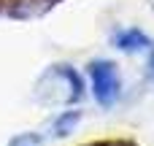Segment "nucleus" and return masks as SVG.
I'll return each mask as SVG.
<instances>
[{"label":"nucleus","instance_id":"1","mask_svg":"<svg viewBox=\"0 0 154 146\" xmlns=\"http://www.w3.org/2000/svg\"><path fill=\"white\" fill-rule=\"evenodd\" d=\"M35 92H38V100H43V103H76L84 89H81V79L73 68L51 65L41 76Z\"/></svg>","mask_w":154,"mask_h":146},{"label":"nucleus","instance_id":"2","mask_svg":"<svg viewBox=\"0 0 154 146\" xmlns=\"http://www.w3.org/2000/svg\"><path fill=\"white\" fill-rule=\"evenodd\" d=\"M89 73H92V89H95V100L100 106H114L116 98H119V73H116V65L108 62V60H100V62H92L89 65Z\"/></svg>","mask_w":154,"mask_h":146},{"label":"nucleus","instance_id":"3","mask_svg":"<svg viewBox=\"0 0 154 146\" xmlns=\"http://www.w3.org/2000/svg\"><path fill=\"white\" fill-rule=\"evenodd\" d=\"M114 43H116V49H122V51H138V49H143V46L149 43V38H146L141 30H122V33H116Z\"/></svg>","mask_w":154,"mask_h":146},{"label":"nucleus","instance_id":"4","mask_svg":"<svg viewBox=\"0 0 154 146\" xmlns=\"http://www.w3.org/2000/svg\"><path fill=\"white\" fill-rule=\"evenodd\" d=\"M79 122H81V111H65V114H60V116L51 122V130H54V135L65 138V135H70V133L76 130Z\"/></svg>","mask_w":154,"mask_h":146},{"label":"nucleus","instance_id":"5","mask_svg":"<svg viewBox=\"0 0 154 146\" xmlns=\"http://www.w3.org/2000/svg\"><path fill=\"white\" fill-rule=\"evenodd\" d=\"M11 146H41V138L38 135H32V133H27V135H19V138H14Z\"/></svg>","mask_w":154,"mask_h":146},{"label":"nucleus","instance_id":"6","mask_svg":"<svg viewBox=\"0 0 154 146\" xmlns=\"http://www.w3.org/2000/svg\"><path fill=\"white\" fill-rule=\"evenodd\" d=\"M97 146H133L130 141H108V144H97Z\"/></svg>","mask_w":154,"mask_h":146},{"label":"nucleus","instance_id":"7","mask_svg":"<svg viewBox=\"0 0 154 146\" xmlns=\"http://www.w3.org/2000/svg\"><path fill=\"white\" fill-rule=\"evenodd\" d=\"M149 73L154 76V51H152V57H149Z\"/></svg>","mask_w":154,"mask_h":146}]
</instances>
